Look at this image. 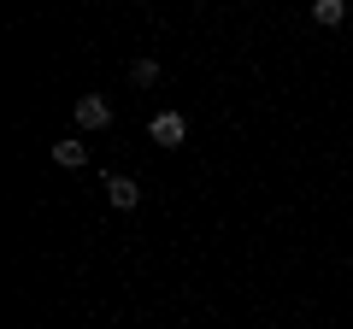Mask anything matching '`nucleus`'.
Listing matches in <instances>:
<instances>
[{
	"label": "nucleus",
	"instance_id": "3",
	"mask_svg": "<svg viewBox=\"0 0 353 329\" xmlns=\"http://www.w3.org/2000/svg\"><path fill=\"white\" fill-rule=\"evenodd\" d=\"M106 200H112L118 212H136V200H141V182H136V177H106Z\"/></svg>",
	"mask_w": 353,
	"mask_h": 329
},
{
	"label": "nucleus",
	"instance_id": "4",
	"mask_svg": "<svg viewBox=\"0 0 353 329\" xmlns=\"http://www.w3.org/2000/svg\"><path fill=\"white\" fill-rule=\"evenodd\" d=\"M53 164H65V171H83V164H88V147H83V141H53Z\"/></svg>",
	"mask_w": 353,
	"mask_h": 329
},
{
	"label": "nucleus",
	"instance_id": "6",
	"mask_svg": "<svg viewBox=\"0 0 353 329\" xmlns=\"http://www.w3.org/2000/svg\"><path fill=\"white\" fill-rule=\"evenodd\" d=\"M130 83H136V89H153V83H159V65H153V59H136V65H130Z\"/></svg>",
	"mask_w": 353,
	"mask_h": 329
},
{
	"label": "nucleus",
	"instance_id": "5",
	"mask_svg": "<svg viewBox=\"0 0 353 329\" xmlns=\"http://www.w3.org/2000/svg\"><path fill=\"white\" fill-rule=\"evenodd\" d=\"M341 18H347V0H312V24H324V30H336Z\"/></svg>",
	"mask_w": 353,
	"mask_h": 329
},
{
	"label": "nucleus",
	"instance_id": "2",
	"mask_svg": "<svg viewBox=\"0 0 353 329\" xmlns=\"http://www.w3.org/2000/svg\"><path fill=\"white\" fill-rule=\"evenodd\" d=\"M148 136L159 141V147H183V141H189V118H183V112H159L148 124Z\"/></svg>",
	"mask_w": 353,
	"mask_h": 329
},
{
	"label": "nucleus",
	"instance_id": "1",
	"mask_svg": "<svg viewBox=\"0 0 353 329\" xmlns=\"http://www.w3.org/2000/svg\"><path fill=\"white\" fill-rule=\"evenodd\" d=\"M71 118H77V129H106L112 124V100H106V94H83V100L71 106Z\"/></svg>",
	"mask_w": 353,
	"mask_h": 329
}]
</instances>
